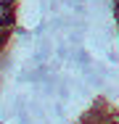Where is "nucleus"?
Instances as JSON below:
<instances>
[{"mask_svg":"<svg viewBox=\"0 0 119 124\" xmlns=\"http://www.w3.org/2000/svg\"><path fill=\"white\" fill-rule=\"evenodd\" d=\"M0 3H8V5H11V3H13V0H0Z\"/></svg>","mask_w":119,"mask_h":124,"instance_id":"1","label":"nucleus"},{"mask_svg":"<svg viewBox=\"0 0 119 124\" xmlns=\"http://www.w3.org/2000/svg\"><path fill=\"white\" fill-rule=\"evenodd\" d=\"M0 124H8V119H0Z\"/></svg>","mask_w":119,"mask_h":124,"instance_id":"2","label":"nucleus"}]
</instances>
